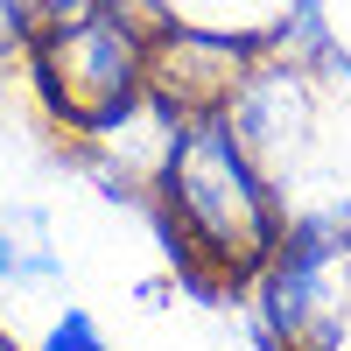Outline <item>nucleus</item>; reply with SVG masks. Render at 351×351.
Instances as JSON below:
<instances>
[{
  "mask_svg": "<svg viewBox=\"0 0 351 351\" xmlns=\"http://www.w3.org/2000/svg\"><path fill=\"white\" fill-rule=\"evenodd\" d=\"M155 204H162L169 260L197 295L253 288L288 232L274 176L260 169L232 112H197V120L162 127Z\"/></svg>",
  "mask_w": 351,
  "mask_h": 351,
  "instance_id": "nucleus-1",
  "label": "nucleus"
},
{
  "mask_svg": "<svg viewBox=\"0 0 351 351\" xmlns=\"http://www.w3.org/2000/svg\"><path fill=\"white\" fill-rule=\"evenodd\" d=\"M148 43L155 21L134 0H106L99 14H84L64 36L28 43L21 56L49 120L71 127L77 141H106L134 112H148Z\"/></svg>",
  "mask_w": 351,
  "mask_h": 351,
  "instance_id": "nucleus-2",
  "label": "nucleus"
},
{
  "mask_svg": "<svg viewBox=\"0 0 351 351\" xmlns=\"http://www.w3.org/2000/svg\"><path fill=\"white\" fill-rule=\"evenodd\" d=\"M253 77V43L211 21H155L148 43V106L162 120L232 112L239 84Z\"/></svg>",
  "mask_w": 351,
  "mask_h": 351,
  "instance_id": "nucleus-3",
  "label": "nucleus"
},
{
  "mask_svg": "<svg viewBox=\"0 0 351 351\" xmlns=\"http://www.w3.org/2000/svg\"><path fill=\"white\" fill-rule=\"evenodd\" d=\"M0 274L21 281V288L64 274V253H56L43 211H28V204H8V211H0Z\"/></svg>",
  "mask_w": 351,
  "mask_h": 351,
  "instance_id": "nucleus-4",
  "label": "nucleus"
},
{
  "mask_svg": "<svg viewBox=\"0 0 351 351\" xmlns=\"http://www.w3.org/2000/svg\"><path fill=\"white\" fill-rule=\"evenodd\" d=\"M99 8H106V0H8L21 49H28V43H43V36H64V28H77L84 14H99Z\"/></svg>",
  "mask_w": 351,
  "mask_h": 351,
  "instance_id": "nucleus-5",
  "label": "nucleus"
},
{
  "mask_svg": "<svg viewBox=\"0 0 351 351\" xmlns=\"http://www.w3.org/2000/svg\"><path fill=\"white\" fill-rule=\"evenodd\" d=\"M43 351H112V337L99 330L92 309H64V316L43 330Z\"/></svg>",
  "mask_w": 351,
  "mask_h": 351,
  "instance_id": "nucleus-6",
  "label": "nucleus"
},
{
  "mask_svg": "<svg viewBox=\"0 0 351 351\" xmlns=\"http://www.w3.org/2000/svg\"><path fill=\"white\" fill-rule=\"evenodd\" d=\"M0 56H21V36H14V14H8V0H0Z\"/></svg>",
  "mask_w": 351,
  "mask_h": 351,
  "instance_id": "nucleus-7",
  "label": "nucleus"
}]
</instances>
